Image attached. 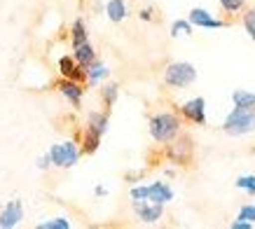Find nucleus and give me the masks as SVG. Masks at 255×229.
Segmentation results:
<instances>
[{
    "label": "nucleus",
    "mask_w": 255,
    "mask_h": 229,
    "mask_svg": "<svg viewBox=\"0 0 255 229\" xmlns=\"http://www.w3.org/2000/svg\"><path fill=\"white\" fill-rule=\"evenodd\" d=\"M223 129L227 136H244L255 131V108H234L227 114Z\"/></svg>",
    "instance_id": "obj_1"
},
{
    "label": "nucleus",
    "mask_w": 255,
    "mask_h": 229,
    "mask_svg": "<svg viewBox=\"0 0 255 229\" xmlns=\"http://www.w3.org/2000/svg\"><path fill=\"white\" fill-rule=\"evenodd\" d=\"M180 131V122L176 114L171 113H159L150 119V136L155 138L157 143H169L178 136Z\"/></svg>",
    "instance_id": "obj_2"
},
{
    "label": "nucleus",
    "mask_w": 255,
    "mask_h": 229,
    "mask_svg": "<svg viewBox=\"0 0 255 229\" xmlns=\"http://www.w3.org/2000/svg\"><path fill=\"white\" fill-rule=\"evenodd\" d=\"M197 80V68L187 61H178L171 63L169 68L164 70V82L169 87H176V89H183V87H190V84Z\"/></svg>",
    "instance_id": "obj_3"
},
{
    "label": "nucleus",
    "mask_w": 255,
    "mask_h": 229,
    "mask_svg": "<svg viewBox=\"0 0 255 229\" xmlns=\"http://www.w3.org/2000/svg\"><path fill=\"white\" fill-rule=\"evenodd\" d=\"M49 159H52V164L59 168H70L75 166L80 159V147L73 143V140H66V143H56V145H52V150H49Z\"/></svg>",
    "instance_id": "obj_4"
},
{
    "label": "nucleus",
    "mask_w": 255,
    "mask_h": 229,
    "mask_svg": "<svg viewBox=\"0 0 255 229\" xmlns=\"http://www.w3.org/2000/svg\"><path fill=\"white\" fill-rule=\"evenodd\" d=\"M23 220V204L19 199L9 201L7 206L0 211V229H12Z\"/></svg>",
    "instance_id": "obj_5"
},
{
    "label": "nucleus",
    "mask_w": 255,
    "mask_h": 229,
    "mask_svg": "<svg viewBox=\"0 0 255 229\" xmlns=\"http://www.w3.org/2000/svg\"><path fill=\"white\" fill-rule=\"evenodd\" d=\"M133 211L145 225H155L162 218V204H152V201H133Z\"/></svg>",
    "instance_id": "obj_6"
},
{
    "label": "nucleus",
    "mask_w": 255,
    "mask_h": 229,
    "mask_svg": "<svg viewBox=\"0 0 255 229\" xmlns=\"http://www.w3.org/2000/svg\"><path fill=\"white\" fill-rule=\"evenodd\" d=\"M183 114H185L190 122L194 124H204L206 122V101L201 99H192V101H187L185 106H183Z\"/></svg>",
    "instance_id": "obj_7"
},
{
    "label": "nucleus",
    "mask_w": 255,
    "mask_h": 229,
    "mask_svg": "<svg viewBox=\"0 0 255 229\" xmlns=\"http://www.w3.org/2000/svg\"><path fill=\"white\" fill-rule=\"evenodd\" d=\"M187 21L192 23V26H197V28H223V21H220V19L211 16L206 9H201V7H194L192 12H190V16H187Z\"/></svg>",
    "instance_id": "obj_8"
},
{
    "label": "nucleus",
    "mask_w": 255,
    "mask_h": 229,
    "mask_svg": "<svg viewBox=\"0 0 255 229\" xmlns=\"http://www.w3.org/2000/svg\"><path fill=\"white\" fill-rule=\"evenodd\" d=\"M59 70H61L63 77L75 80V82H82L87 77V70L82 68V66H78V61H75L73 56H61V59H59Z\"/></svg>",
    "instance_id": "obj_9"
},
{
    "label": "nucleus",
    "mask_w": 255,
    "mask_h": 229,
    "mask_svg": "<svg viewBox=\"0 0 255 229\" xmlns=\"http://www.w3.org/2000/svg\"><path fill=\"white\" fill-rule=\"evenodd\" d=\"M59 92L66 96V99L70 101V106L73 108H80V103H82V94H85V89H82V84L75 82V80H63V82H59Z\"/></svg>",
    "instance_id": "obj_10"
},
{
    "label": "nucleus",
    "mask_w": 255,
    "mask_h": 229,
    "mask_svg": "<svg viewBox=\"0 0 255 229\" xmlns=\"http://www.w3.org/2000/svg\"><path fill=\"white\" fill-rule=\"evenodd\" d=\"M171 199H173V190H171L166 183H152L147 185V201H152V204H169Z\"/></svg>",
    "instance_id": "obj_11"
},
{
    "label": "nucleus",
    "mask_w": 255,
    "mask_h": 229,
    "mask_svg": "<svg viewBox=\"0 0 255 229\" xmlns=\"http://www.w3.org/2000/svg\"><path fill=\"white\" fill-rule=\"evenodd\" d=\"M73 49H75L73 59H75V61H78V66H82V68H87L92 61H96V52H94V47L89 45V40H87V42H82V45H75Z\"/></svg>",
    "instance_id": "obj_12"
},
{
    "label": "nucleus",
    "mask_w": 255,
    "mask_h": 229,
    "mask_svg": "<svg viewBox=\"0 0 255 229\" xmlns=\"http://www.w3.org/2000/svg\"><path fill=\"white\" fill-rule=\"evenodd\" d=\"M87 131H92L96 136H103L108 131V114L103 113H92L87 117Z\"/></svg>",
    "instance_id": "obj_13"
},
{
    "label": "nucleus",
    "mask_w": 255,
    "mask_h": 229,
    "mask_svg": "<svg viewBox=\"0 0 255 229\" xmlns=\"http://www.w3.org/2000/svg\"><path fill=\"white\" fill-rule=\"evenodd\" d=\"M106 14H108V19L110 21H115V23H120V21H124L127 19V2L124 0H108V5H106Z\"/></svg>",
    "instance_id": "obj_14"
},
{
    "label": "nucleus",
    "mask_w": 255,
    "mask_h": 229,
    "mask_svg": "<svg viewBox=\"0 0 255 229\" xmlns=\"http://www.w3.org/2000/svg\"><path fill=\"white\" fill-rule=\"evenodd\" d=\"M87 80L92 84H99V82H103L106 77L110 75V70H108V66L106 63H101V61H92L89 66H87Z\"/></svg>",
    "instance_id": "obj_15"
},
{
    "label": "nucleus",
    "mask_w": 255,
    "mask_h": 229,
    "mask_svg": "<svg viewBox=\"0 0 255 229\" xmlns=\"http://www.w3.org/2000/svg\"><path fill=\"white\" fill-rule=\"evenodd\" d=\"M232 101L237 108H255V94L253 92H244V89H237L232 94Z\"/></svg>",
    "instance_id": "obj_16"
},
{
    "label": "nucleus",
    "mask_w": 255,
    "mask_h": 229,
    "mask_svg": "<svg viewBox=\"0 0 255 229\" xmlns=\"http://www.w3.org/2000/svg\"><path fill=\"white\" fill-rule=\"evenodd\" d=\"M82 42H87V28H85V21L78 19V21L73 23V47L82 45Z\"/></svg>",
    "instance_id": "obj_17"
},
{
    "label": "nucleus",
    "mask_w": 255,
    "mask_h": 229,
    "mask_svg": "<svg viewBox=\"0 0 255 229\" xmlns=\"http://www.w3.org/2000/svg\"><path fill=\"white\" fill-rule=\"evenodd\" d=\"M40 229H70V222L66 218H54V220H47L38 225Z\"/></svg>",
    "instance_id": "obj_18"
},
{
    "label": "nucleus",
    "mask_w": 255,
    "mask_h": 229,
    "mask_svg": "<svg viewBox=\"0 0 255 229\" xmlns=\"http://www.w3.org/2000/svg\"><path fill=\"white\" fill-rule=\"evenodd\" d=\"M99 143H101V136H96V133H92V131H87L85 133V152H96L99 150Z\"/></svg>",
    "instance_id": "obj_19"
},
{
    "label": "nucleus",
    "mask_w": 255,
    "mask_h": 229,
    "mask_svg": "<svg viewBox=\"0 0 255 229\" xmlns=\"http://www.w3.org/2000/svg\"><path fill=\"white\" fill-rule=\"evenodd\" d=\"M192 33V23L190 21H173V26H171V35H190Z\"/></svg>",
    "instance_id": "obj_20"
},
{
    "label": "nucleus",
    "mask_w": 255,
    "mask_h": 229,
    "mask_svg": "<svg viewBox=\"0 0 255 229\" xmlns=\"http://www.w3.org/2000/svg\"><path fill=\"white\" fill-rule=\"evenodd\" d=\"M103 101H106V106H115L117 101V84H106L103 87Z\"/></svg>",
    "instance_id": "obj_21"
},
{
    "label": "nucleus",
    "mask_w": 255,
    "mask_h": 229,
    "mask_svg": "<svg viewBox=\"0 0 255 229\" xmlns=\"http://www.w3.org/2000/svg\"><path fill=\"white\" fill-rule=\"evenodd\" d=\"M237 187H239V190L251 192V194H255V176H241L239 180H237Z\"/></svg>",
    "instance_id": "obj_22"
},
{
    "label": "nucleus",
    "mask_w": 255,
    "mask_h": 229,
    "mask_svg": "<svg viewBox=\"0 0 255 229\" xmlns=\"http://www.w3.org/2000/svg\"><path fill=\"white\" fill-rule=\"evenodd\" d=\"M244 26H246V31L248 35L255 40V9H251L246 16H244Z\"/></svg>",
    "instance_id": "obj_23"
},
{
    "label": "nucleus",
    "mask_w": 255,
    "mask_h": 229,
    "mask_svg": "<svg viewBox=\"0 0 255 229\" xmlns=\"http://www.w3.org/2000/svg\"><path fill=\"white\" fill-rule=\"evenodd\" d=\"M131 199L133 201H147V185H138V187H133Z\"/></svg>",
    "instance_id": "obj_24"
},
{
    "label": "nucleus",
    "mask_w": 255,
    "mask_h": 229,
    "mask_svg": "<svg viewBox=\"0 0 255 229\" xmlns=\"http://www.w3.org/2000/svg\"><path fill=\"white\" fill-rule=\"evenodd\" d=\"M220 5H223L227 12H239L244 7V0H220Z\"/></svg>",
    "instance_id": "obj_25"
},
{
    "label": "nucleus",
    "mask_w": 255,
    "mask_h": 229,
    "mask_svg": "<svg viewBox=\"0 0 255 229\" xmlns=\"http://www.w3.org/2000/svg\"><path fill=\"white\" fill-rule=\"evenodd\" d=\"M239 220H248V222H255V206H244L239 211Z\"/></svg>",
    "instance_id": "obj_26"
},
{
    "label": "nucleus",
    "mask_w": 255,
    "mask_h": 229,
    "mask_svg": "<svg viewBox=\"0 0 255 229\" xmlns=\"http://www.w3.org/2000/svg\"><path fill=\"white\" fill-rule=\"evenodd\" d=\"M253 227V222H248V220H237L232 222V229H251Z\"/></svg>",
    "instance_id": "obj_27"
},
{
    "label": "nucleus",
    "mask_w": 255,
    "mask_h": 229,
    "mask_svg": "<svg viewBox=\"0 0 255 229\" xmlns=\"http://www.w3.org/2000/svg\"><path fill=\"white\" fill-rule=\"evenodd\" d=\"M49 166H52L49 154H45V157H40V159H38V168H42V171H45V168H49Z\"/></svg>",
    "instance_id": "obj_28"
},
{
    "label": "nucleus",
    "mask_w": 255,
    "mask_h": 229,
    "mask_svg": "<svg viewBox=\"0 0 255 229\" xmlns=\"http://www.w3.org/2000/svg\"><path fill=\"white\" fill-rule=\"evenodd\" d=\"M140 16H143L145 21H150V9H143V12H140Z\"/></svg>",
    "instance_id": "obj_29"
}]
</instances>
